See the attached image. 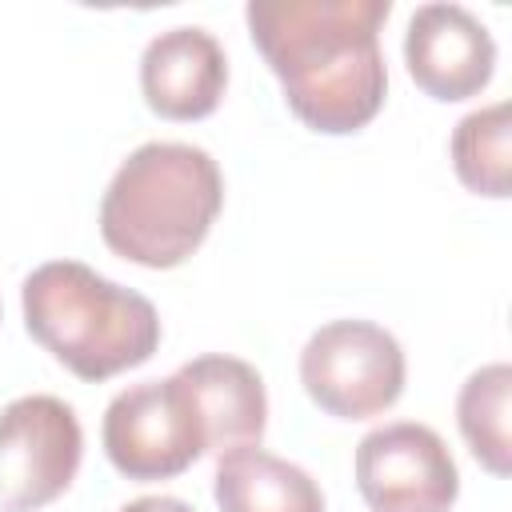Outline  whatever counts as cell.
Instances as JSON below:
<instances>
[{"mask_svg": "<svg viewBox=\"0 0 512 512\" xmlns=\"http://www.w3.org/2000/svg\"><path fill=\"white\" fill-rule=\"evenodd\" d=\"M224 208L216 160L180 140H148L116 168L100 200L104 244L140 268H176Z\"/></svg>", "mask_w": 512, "mask_h": 512, "instance_id": "obj_2", "label": "cell"}, {"mask_svg": "<svg viewBox=\"0 0 512 512\" xmlns=\"http://www.w3.org/2000/svg\"><path fill=\"white\" fill-rule=\"evenodd\" d=\"M508 400H512V368L508 364H484V368H476L464 380L460 396H456L460 436L468 440L472 456L492 476H508V468H512Z\"/></svg>", "mask_w": 512, "mask_h": 512, "instance_id": "obj_13", "label": "cell"}, {"mask_svg": "<svg viewBox=\"0 0 512 512\" xmlns=\"http://www.w3.org/2000/svg\"><path fill=\"white\" fill-rule=\"evenodd\" d=\"M228 88V56L204 28H168L140 56L144 104L164 120H204Z\"/></svg>", "mask_w": 512, "mask_h": 512, "instance_id": "obj_9", "label": "cell"}, {"mask_svg": "<svg viewBox=\"0 0 512 512\" xmlns=\"http://www.w3.org/2000/svg\"><path fill=\"white\" fill-rule=\"evenodd\" d=\"M84 432L60 396L36 392L0 408V512H36L68 492Z\"/></svg>", "mask_w": 512, "mask_h": 512, "instance_id": "obj_6", "label": "cell"}, {"mask_svg": "<svg viewBox=\"0 0 512 512\" xmlns=\"http://www.w3.org/2000/svg\"><path fill=\"white\" fill-rule=\"evenodd\" d=\"M392 0H252V44L288 108L324 136L364 128L388 92L380 28Z\"/></svg>", "mask_w": 512, "mask_h": 512, "instance_id": "obj_1", "label": "cell"}, {"mask_svg": "<svg viewBox=\"0 0 512 512\" xmlns=\"http://www.w3.org/2000/svg\"><path fill=\"white\" fill-rule=\"evenodd\" d=\"M300 384L336 420H368L404 392V352L372 320H332L300 352Z\"/></svg>", "mask_w": 512, "mask_h": 512, "instance_id": "obj_4", "label": "cell"}, {"mask_svg": "<svg viewBox=\"0 0 512 512\" xmlns=\"http://www.w3.org/2000/svg\"><path fill=\"white\" fill-rule=\"evenodd\" d=\"M100 440L112 468L128 480H172L204 456V428L180 376L116 392Z\"/></svg>", "mask_w": 512, "mask_h": 512, "instance_id": "obj_5", "label": "cell"}, {"mask_svg": "<svg viewBox=\"0 0 512 512\" xmlns=\"http://www.w3.org/2000/svg\"><path fill=\"white\" fill-rule=\"evenodd\" d=\"M180 384L192 396V408L204 428V452H232L260 444L264 420H268V396L264 380L248 360L212 352L180 364Z\"/></svg>", "mask_w": 512, "mask_h": 512, "instance_id": "obj_10", "label": "cell"}, {"mask_svg": "<svg viewBox=\"0 0 512 512\" xmlns=\"http://www.w3.org/2000/svg\"><path fill=\"white\" fill-rule=\"evenodd\" d=\"M120 512H192V504H184L176 496H140V500L124 504Z\"/></svg>", "mask_w": 512, "mask_h": 512, "instance_id": "obj_14", "label": "cell"}, {"mask_svg": "<svg viewBox=\"0 0 512 512\" xmlns=\"http://www.w3.org/2000/svg\"><path fill=\"white\" fill-rule=\"evenodd\" d=\"M356 488L372 512H448L460 472L428 424L396 420L356 444Z\"/></svg>", "mask_w": 512, "mask_h": 512, "instance_id": "obj_7", "label": "cell"}, {"mask_svg": "<svg viewBox=\"0 0 512 512\" xmlns=\"http://www.w3.org/2000/svg\"><path fill=\"white\" fill-rule=\"evenodd\" d=\"M448 148H452V168L468 192L492 200H504L512 192V124L504 100L468 112L456 124Z\"/></svg>", "mask_w": 512, "mask_h": 512, "instance_id": "obj_12", "label": "cell"}, {"mask_svg": "<svg viewBox=\"0 0 512 512\" xmlns=\"http://www.w3.org/2000/svg\"><path fill=\"white\" fill-rule=\"evenodd\" d=\"M404 64L416 88L456 104L488 88L496 40L464 4H420L404 32Z\"/></svg>", "mask_w": 512, "mask_h": 512, "instance_id": "obj_8", "label": "cell"}, {"mask_svg": "<svg viewBox=\"0 0 512 512\" xmlns=\"http://www.w3.org/2000/svg\"><path fill=\"white\" fill-rule=\"evenodd\" d=\"M212 496L220 512H324L320 484L300 464L280 460L260 444L232 448L216 460Z\"/></svg>", "mask_w": 512, "mask_h": 512, "instance_id": "obj_11", "label": "cell"}, {"mask_svg": "<svg viewBox=\"0 0 512 512\" xmlns=\"http://www.w3.org/2000/svg\"><path fill=\"white\" fill-rule=\"evenodd\" d=\"M20 304L32 340L80 380H108L140 368L160 348L152 300L80 260L40 264L24 280Z\"/></svg>", "mask_w": 512, "mask_h": 512, "instance_id": "obj_3", "label": "cell"}]
</instances>
